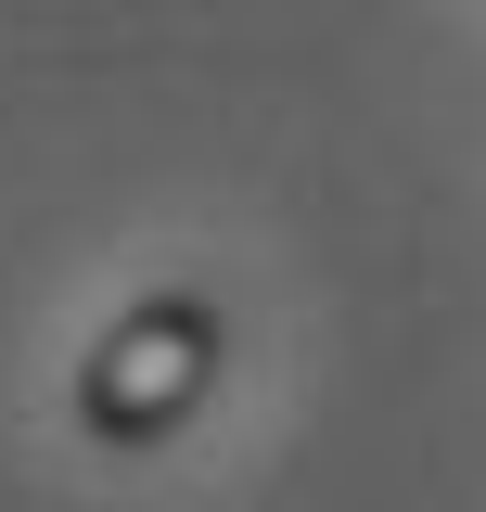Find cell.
<instances>
[{"mask_svg": "<svg viewBox=\"0 0 486 512\" xmlns=\"http://www.w3.org/2000/svg\"><path fill=\"white\" fill-rule=\"evenodd\" d=\"M205 384H218V308L205 295H141L77 359V423L103 448H154V436H180L205 410Z\"/></svg>", "mask_w": 486, "mask_h": 512, "instance_id": "1", "label": "cell"}]
</instances>
